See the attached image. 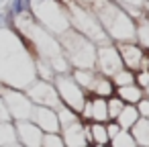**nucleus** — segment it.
I'll list each match as a JSON object with an SVG mask.
<instances>
[{"label": "nucleus", "mask_w": 149, "mask_h": 147, "mask_svg": "<svg viewBox=\"0 0 149 147\" xmlns=\"http://www.w3.org/2000/svg\"><path fill=\"white\" fill-rule=\"evenodd\" d=\"M88 10L98 19L112 43L135 41V21L112 0H94V4Z\"/></svg>", "instance_id": "f03ea898"}, {"label": "nucleus", "mask_w": 149, "mask_h": 147, "mask_svg": "<svg viewBox=\"0 0 149 147\" xmlns=\"http://www.w3.org/2000/svg\"><path fill=\"white\" fill-rule=\"evenodd\" d=\"M65 6V13H68V19H70V29H74L76 33L84 35L86 39H90L94 45H104V43H112L108 39V35L104 33L102 25L98 23V19L84 6H80L74 0H68L63 4Z\"/></svg>", "instance_id": "39448f33"}, {"label": "nucleus", "mask_w": 149, "mask_h": 147, "mask_svg": "<svg viewBox=\"0 0 149 147\" xmlns=\"http://www.w3.org/2000/svg\"><path fill=\"white\" fill-rule=\"evenodd\" d=\"M70 76L74 78V82H76L86 94H90V90H92L94 80H96L98 74H96V70H72Z\"/></svg>", "instance_id": "f3484780"}, {"label": "nucleus", "mask_w": 149, "mask_h": 147, "mask_svg": "<svg viewBox=\"0 0 149 147\" xmlns=\"http://www.w3.org/2000/svg\"><path fill=\"white\" fill-rule=\"evenodd\" d=\"M94 70L100 76H106V78H112L114 74L125 70V65L120 61V55H118V49H116L114 43L96 45V65H94Z\"/></svg>", "instance_id": "6e6552de"}, {"label": "nucleus", "mask_w": 149, "mask_h": 147, "mask_svg": "<svg viewBox=\"0 0 149 147\" xmlns=\"http://www.w3.org/2000/svg\"><path fill=\"white\" fill-rule=\"evenodd\" d=\"M15 125V133H17V143L21 147H41L43 141V131L33 125L31 121H17Z\"/></svg>", "instance_id": "9d476101"}, {"label": "nucleus", "mask_w": 149, "mask_h": 147, "mask_svg": "<svg viewBox=\"0 0 149 147\" xmlns=\"http://www.w3.org/2000/svg\"><path fill=\"white\" fill-rule=\"evenodd\" d=\"M53 86H55V90H57L59 102L80 114V110H82V106H84L88 94L74 82V78H72L70 74H57V76L53 78Z\"/></svg>", "instance_id": "0eeeda50"}, {"label": "nucleus", "mask_w": 149, "mask_h": 147, "mask_svg": "<svg viewBox=\"0 0 149 147\" xmlns=\"http://www.w3.org/2000/svg\"><path fill=\"white\" fill-rule=\"evenodd\" d=\"M0 121H10L8 114H6V108H4V104H2V98H0Z\"/></svg>", "instance_id": "2f4dec72"}, {"label": "nucleus", "mask_w": 149, "mask_h": 147, "mask_svg": "<svg viewBox=\"0 0 149 147\" xmlns=\"http://www.w3.org/2000/svg\"><path fill=\"white\" fill-rule=\"evenodd\" d=\"M135 43L145 53H149V17L147 15L135 21Z\"/></svg>", "instance_id": "4468645a"}, {"label": "nucleus", "mask_w": 149, "mask_h": 147, "mask_svg": "<svg viewBox=\"0 0 149 147\" xmlns=\"http://www.w3.org/2000/svg\"><path fill=\"white\" fill-rule=\"evenodd\" d=\"M55 114H57V121H59V129L65 127V125H72V123H76V121H82L78 112H74L72 108H68V106H63V104L55 110Z\"/></svg>", "instance_id": "5701e85b"}, {"label": "nucleus", "mask_w": 149, "mask_h": 147, "mask_svg": "<svg viewBox=\"0 0 149 147\" xmlns=\"http://www.w3.org/2000/svg\"><path fill=\"white\" fill-rule=\"evenodd\" d=\"M114 4H118L123 10L127 8H141L143 6V0H112Z\"/></svg>", "instance_id": "cd10ccee"}, {"label": "nucleus", "mask_w": 149, "mask_h": 147, "mask_svg": "<svg viewBox=\"0 0 149 147\" xmlns=\"http://www.w3.org/2000/svg\"><path fill=\"white\" fill-rule=\"evenodd\" d=\"M29 13L35 19L37 25H41L51 35L59 37L70 29V19L65 13V6L59 0H31Z\"/></svg>", "instance_id": "20e7f679"}, {"label": "nucleus", "mask_w": 149, "mask_h": 147, "mask_svg": "<svg viewBox=\"0 0 149 147\" xmlns=\"http://www.w3.org/2000/svg\"><path fill=\"white\" fill-rule=\"evenodd\" d=\"M135 108H137V112H139L141 118H149V98H141L135 104Z\"/></svg>", "instance_id": "c85d7f7f"}, {"label": "nucleus", "mask_w": 149, "mask_h": 147, "mask_svg": "<svg viewBox=\"0 0 149 147\" xmlns=\"http://www.w3.org/2000/svg\"><path fill=\"white\" fill-rule=\"evenodd\" d=\"M90 102H92V123H108L106 100L98 96H90Z\"/></svg>", "instance_id": "aec40b11"}, {"label": "nucleus", "mask_w": 149, "mask_h": 147, "mask_svg": "<svg viewBox=\"0 0 149 147\" xmlns=\"http://www.w3.org/2000/svg\"><path fill=\"white\" fill-rule=\"evenodd\" d=\"M29 121L33 125H37L43 133H59V121H57V114H55L53 108L33 106V112H31Z\"/></svg>", "instance_id": "9b49d317"}, {"label": "nucleus", "mask_w": 149, "mask_h": 147, "mask_svg": "<svg viewBox=\"0 0 149 147\" xmlns=\"http://www.w3.org/2000/svg\"><path fill=\"white\" fill-rule=\"evenodd\" d=\"M114 96L116 98H120L125 104H137L141 98H145L143 96V90L137 86V84H131V86H123V88H116L114 90Z\"/></svg>", "instance_id": "a211bd4d"}, {"label": "nucleus", "mask_w": 149, "mask_h": 147, "mask_svg": "<svg viewBox=\"0 0 149 147\" xmlns=\"http://www.w3.org/2000/svg\"><path fill=\"white\" fill-rule=\"evenodd\" d=\"M110 80H112L114 88L131 86V84H135V72H131V70H120V72H118V74H114Z\"/></svg>", "instance_id": "b1692460"}, {"label": "nucleus", "mask_w": 149, "mask_h": 147, "mask_svg": "<svg viewBox=\"0 0 149 147\" xmlns=\"http://www.w3.org/2000/svg\"><path fill=\"white\" fill-rule=\"evenodd\" d=\"M147 2H149V0H147Z\"/></svg>", "instance_id": "e433bc0d"}, {"label": "nucleus", "mask_w": 149, "mask_h": 147, "mask_svg": "<svg viewBox=\"0 0 149 147\" xmlns=\"http://www.w3.org/2000/svg\"><path fill=\"white\" fill-rule=\"evenodd\" d=\"M108 145H110V147H137V143H135V139L131 137L129 131H120L116 137L110 139Z\"/></svg>", "instance_id": "a878e982"}, {"label": "nucleus", "mask_w": 149, "mask_h": 147, "mask_svg": "<svg viewBox=\"0 0 149 147\" xmlns=\"http://www.w3.org/2000/svg\"><path fill=\"white\" fill-rule=\"evenodd\" d=\"M118 133H120V127H118L114 121H108V123H106V135H108V139L116 137Z\"/></svg>", "instance_id": "7c9ffc66"}, {"label": "nucleus", "mask_w": 149, "mask_h": 147, "mask_svg": "<svg viewBox=\"0 0 149 147\" xmlns=\"http://www.w3.org/2000/svg\"><path fill=\"white\" fill-rule=\"evenodd\" d=\"M131 137L135 139L137 147H149V118H139L131 127Z\"/></svg>", "instance_id": "dca6fc26"}, {"label": "nucleus", "mask_w": 149, "mask_h": 147, "mask_svg": "<svg viewBox=\"0 0 149 147\" xmlns=\"http://www.w3.org/2000/svg\"><path fill=\"white\" fill-rule=\"evenodd\" d=\"M25 94L29 96V100H31L35 106H47V108H53V110H57V108L61 106L53 82L35 80V82L25 90Z\"/></svg>", "instance_id": "1a4fd4ad"}, {"label": "nucleus", "mask_w": 149, "mask_h": 147, "mask_svg": "<svg viewBox=\"0 0 149 147\" xmlns=\"http://www.w3.org/2000/svg\"><path fill=\"white\" fill-rule=\"evenodd\" d=\"M17 143V133L13 121H0V147H10Z\"/></svg>", "instance_id": "412c9836"}, {"label": "nucleus", "mask_w": 149, "mask_h": 147, "mask_svg": "<svg viewBox=\"0 0 149 147\" xmlns=\"http://www.w3.org/2000/svg\"><path fill=\"white\" fill-rule=\"evenodd\" d=\"M82 147H92V145H82Z\"/></svg>", "instance_id": "c9c22d12"}, {"label": "nucleus", "mask_w": 149, "mask_h": 147, "mask_svg": "<svg viewBox=\"0 0 149 147\" xmlns=\"http://www.w3.org/2000/svg\"><path fill=\"white\" fill-rule=\"evenodd\" d=\"M92 147H110V145H92Z\"/></svg>", "instance_id": "72a5a7b5"}, {"label": "nucleus", "mask_w": 149, "mask_h": 147, "mask_svg": "<svg viewBox=\"0 0 149 147\" xmlns=\"http://www.w3.org/2000/svg\"><path fill=\"white\" fill-rule=\"evenodd\" d=\"M37 80L35 53L10 27L0 29V86L27 90Z\"/></svg>", "instance_id": "f257e3e1"}, {"label": "nucleus", "mask_w": 149, "mask_h": 147, "mask_svg": "<svg viewBox=\"0 0 149 147\" xmlns=\"http://www.w3.org/2000/svg\"><path fill=\"white\" fill-rule=\"evenodd\" d=\"M141 116H139V112H137V108L133 106V104H125V108L120 110V114L116 116V125L120 127V131H131V127L139 121Z\"/></svg>", "instance_id": "6ab92c4d"}, {"label": "nucleus", "mask_w": 149, "mask_h": 147, "mask_svg": "<svg viewBox=\"0 0 149 147\" xmlns=\"http://www.w3.org/2000/svg\"><path fill=\"white\" fill-rule=\"evenodd\" d=\"M59 135L65 143V147H82V145H88L86 143V123L82 121H76L72 125H65L59 129Z\"/></svg>", "instance_id": "ddd939ff"}, {"label": "nucleus", "mask_w": 149, "mask_h": 147, "mask_svg": "<svg viewBox=\"0 0 149 147\" xmlns=\"http://www.w3.org/2000/svg\"><path fill=\"white\" fill-rule=\"evenodd\" d=\"M98 74V72H96ZM114 84H112V80L110 78H106V76H96V80H94V86H92V90H90V96H98V98H110V96H114Z\"/></svg>", "instance_id": "2eb2a0df"}, {"label": "nucleus", "mask_w": 149, "mask_h": 147, "mask_svg": "<svg viewBox=\"0 0 149 147\" xmlns=\"http://www.w3.org/2000/svg\"><path fill=\"white\" fill-rule=\"evenodd\" d=\"M143 96H145V98H149V84L143 88Z\"/></svg>", "instance_id": "473e14b6"}, {"label": "nucleus", "mask_w": 149, "mask_h": 147, "mask_svg": "<svg viewBox=\"0 0 149 147\" xmlns=\"http://www.w3.org/2000/svg\"><path fill=\"white\" fill-rule=\"evenodd\" d=\"M135 84L143 90L149 84V72H135Z\"/></svg>", "instance_id": "c756f323"}, {"label": "nucleus", "mask_w": 149, "mask_h": 147, "mask_svg": "<svg viewBox=\"0 0 149 147\" xmlns=\"http://www.w3.org/2000/svg\"><path fill=\"white\" fill-rule=\"evenodd\" d=\"M125 108V102L116 96L106 98V112H108V121H116V116L120 114V110Z\"/></svg>", "instance_id": "393cba45"}, {"label": "nucleus", "mask_w": 149, "mask_h": 147, "mask_svg": "<svg viewBox=\"0 0 149 147\" xmlns=\"http://www.w3.org/2000/svg\"><path fill=\"white\" fill-rule=\"evenodd\" d=\"M59 47L70 63L72 70H94L96 65V45L86 39L84 35L76 33L74 29H68L57 37Z\"/></svg>", "instance_id": "7ed1b4c3"}, {"label": "nucleus", "mask_w": 149, "mask_h": 147, "mask_svg": "<svg viewBox=\"0 0 149 147\" xmlns=\"http://www.w3.org/2000/svg\"><path fill=\"white\" fill-rule=\"evenodd\" d=\"M10 147H21V145H19V143H15V145H10Z\"/></svg>", "instance_id": "f704fd0d"}, {"label": "nucleus", "mask_w": 149, "mask_h": 147, "mask_svg": "<svg viewBox=\"0 0 149 147\" xmlns=\"http://www.w3.org/2000/svg\"><path fill=\"white\" fill-rule=\"evenodd\" d=\"M90 125V135H92V145H108L110 139L106 135V123H88Z\"/></svg>", "instance_id": "4be33fe9"}, {"label": "nucleus", "mask_w": 149, "mask_h": 147, "mask_svg": "<svg viewBox=\"0 0 149 147\" xmlns=\"http://www.w3.org/2000/svg\"><path fill=\"white\" fill-rule=\"evenodd\" d=\"M0 98L6 108V114L13 123L17 121H29L31 112H33V102L29 100V96L23 90H15L8 86H0Z\"/></svg>", "instance_id": "423d86ee"}, {"label": "nucleus", "mask_w": 149, "mask_h": 147, "mask_svg": "<svg viewBox=\"0 0 149 147\" xmlns=\"http://www.w3.org/2000/svg\"><path fill=\"white\" fill-rule=\"evenodd\" d=\"M41 147H65V143L59 133H43Z\"/></svg>", "instance_id": "bb28decb"}, {"label": "nucleus", "mask_w": 149, "mask_h": 147, "mask_svg": "<svg viewBox=\"0 0 149 147\" xmlns=\"http://www.w3.org/2000/svg\"><path fill=\"white\" fill-rule=\"evenodd\" d=\"M116 49H118V55H120V61L125 65V70H131V72H137L139 70V63L145 55V51L135 43V41H129V43H114Z\"/></svg>", "instance_id": "f8f14e48"}]
</instances>
